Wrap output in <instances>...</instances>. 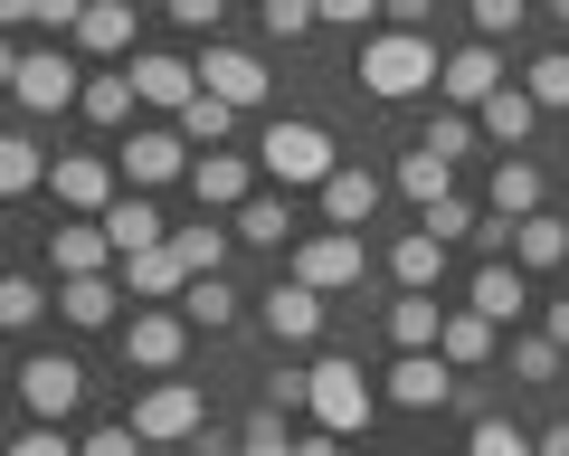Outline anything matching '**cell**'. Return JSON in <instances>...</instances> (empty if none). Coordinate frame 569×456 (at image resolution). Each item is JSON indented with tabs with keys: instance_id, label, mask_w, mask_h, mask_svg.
Wrapping results in <instances>:
<instances>
[{
	"instance_id": "cell-19",
	"label": "cell",
	"mask_w": 569,
	"mask_h": 456,
	"mask_svg": "<svg viewBox=\"0 0 569 456\" xmlns=\"http://www.w3.org/2000/svg\"><path fill=\"white\" fill-rule=\"evenodd\" d=\"M114 305H133V295H123V267L114 276H58V314L77 333H104V324H114Z\"/></svg>"
},
{
	"instance_id": "cell-1",
	"label": "cell",
	"mask_w": 569,
	"mask_h": 456,
	"mask_svg": "<svg viewBox=\"0 0 569 456\" xmlns=\"http://www.w3.org/2000/svg\"><path fill=\"white\" fill-rule=\"evenodd\" d=\"M437 77H447V58H437V39H427V29H380V39H361V86H370L380 105L427 96Z\"/></svg>"
},
{
	"instance_id": "cell-50",
	"label": "cell",
	"mask_w": 569,
	"mask_h": 456,
	"mask_svg": "<svg viewBox=\"0 0 569 456\" xmlns=\"http://www.w3.org/2000/svg\"><path fill=\"white\" fill-rule=\"evenodd\" d=\"M389 0H323V29H370Z\"/></svg>"
},
{
	"instance_id": "cell-45",
	"label": "cell",
	"mask_w": 569,
	"mask_h": 456,
	"mask_svg": "<svg viewBox=\"0 0 569 456\" xmlns=\"http://www.w3.org/2000/svg\"><path fill=\"white\" fill-rule=\"evenodd\" d=\"M466 10H475V39H512L531 0H466Z\"/></svg>"
},
{
	"instance_id": "cell-51",
	"label": "cell",
	"mask_w": 569,
	"mask_h": 456,
	"mask_svg": "<svg viewBox=\"0 0 569 456\" xmlns=\"http://www.w3.org/2000/svg\"><path fill=\"white\" fill-rule=\"evenodd\" d=\"M389 20H399V29H427V20H437V0H389Z\"/></svg>"
},
{
	"instance_id": "cell-21",
	"label": "cell",
	"mask_w": 569,
	"mask_h": 456,
	"mask_svg": "<svg viewBox=\"0 0 569 456\" xmlns=\"http://www.w3.org/2000/svg\"><path fill=\"white\" fill-rule=\"evenodd\" d=\"M380 171H370V162H342V171H332V181H323V228H361L370 219V209H380Z\"/></svg>"
},
{
	"instance_id": "cell-47",
	"label": "cell",
	"mask_w": 569,
	"mask_h": 456,
	"mask_svg": "<svg viewBox=\"0 0 569 456\" xmlns=\"http://www.w3.org/2000/svg\"><path fill=\"white\" fill-rule=\"evenodd\" d=\"M10 456H77V437H67L58 418H39V428H20V437H10Z\"/></svg>"
},
{
	"instance_id": "cell-3",
	"label": "cell",
	"mask_w": 569,
	"mask_h": 456,
	"mask_svg": "<svg viewBox=\"0 0 569 456\" xmlns=\"http://www.w3.org/2000/svg\"><path fill=\"white\" fill-rule=\"evenodd\" d=\"M10 96H20V115H67V105H86V67L77 48H20L10 58Z\"/></svg>"
},
{
	"instance_id": "cell-17",
	"label": "cell",
	"mask_w": 569,
	"mask_h": 456,
	"mask_svg": "<svg viewBox=\"0 0 569 456\" xmlns=\"http://www.w3.org/2000/svg\"><path fill=\"white\" fill-rule=\"evenodd\" d=\"M200 86H209V96H228V105L247 115V105H266V86H276V77H266L247 48H219V39H209V48H200Z\"/></svg>"
},
{
	"instance_id": "cell-27",
	"label": "cell",
	"mask_w": 569,
	"mask_h": 456,
	"mask_svg": "<svg viewBox=\"0 0 569 456\" xmlns=\"http://www.w3.org/2000/svg\"><path fill=\"white\" fill-rule=\"evenodd\" d=\"M541 162H522V152H503V162H493V181H485V200H493V219H531V209H541Z\"/></svg>"
},
{
	"instance_id": "cell-43",
	"label": "cell",
	"mask_w": 569,
	"mask_h": 456,
	"mask_svg": "<svg viewBox=\"0 0 569 456\" xmlns=\"http://www.w3.org/2000/svg\"><path fill=\"white\" fill-rule=\"evenodd\" d=\"M512 371L522 380H560V343H550V333H522V343H512Z\"/></svg>"
},
{
	"instance_id": "cell-6",
	"label": "cell",
	"mask_w": 569,
	"mask_h": 456,
	"mask_svg": "<svg viewBox=\"0 0 569 456\" xmlns=\"http://www.w3.org/2000/svg\"><path fill=\"white\" fill-rule=\"evenodd\" d=\"M295 276H305V286H323V295H351V286L370 276L361 228H305V238H295Z\"/></svg>"
},
{
	"instance_id": "cell-54",
	"label": "cell",
	"mask_w": 569,
	"mask_h": 456,
	"mask_svg": "<svg viewBox=\"0 0 569 456\" xmlns=\"http://www.w3.org/2000/svg\"><path fill=\"white\" fill-rule=\"evenodd\" d=\"M541 456H569V418H560V428H541Z\"/></svg>"
},
{
	"instance_id": "cell-30",
	"label": "cell",
	"mask_w": 569,
	"mask_h": 456,
	"mask_svg": "<svg viewBox=\"0 0 569 456\" xmlns=\"http://www.w3.org/2000/svg\"><path fill=\"white\" fill-rule=\"evenodd\" d=\"M512 257H522L531 276L569 267V219H550V209H531V219H512Z\"/></svg>"
},
{
	"instance_id": "cell-20",
	"label": "cell",
	"mask_w": 569,
	"mask_h": 456,
	"mask_svg": "<svg viewBox=\"0 0 569 456\" xmlns=\"http://www.w3.org/2000/svg\"><path fill=\"white\" fill-rule=\"evenodd\" d=\"M48 257H58V276H114V238H104V219H67L58 238H48Z\"/></svg>"
},
{
	"instance_id": "cell-11",
	"label": "cell",
	"mask_w": 569,
	"mask_h": 456,
	"mask_svg": "<svg viewBox=\"0 0 569 456\" xmlns=\"http://www.w3.org/2000/svg\"><path fill=\"white\" fill-rule=\"evenodd\" d=\"M20 399H29V418H58V428H67L77 399H86V361H77V353H39V361L20 371Z\"/></svg>"
},
{
	"instance_id": "cell-4",
	"label": "cell",
	"mask_w": 569,
	"mask_h": 456,
	"mask_svg": "<svg viewBox=\"0 0 569 456\" xmlns=\"http://www.w3.org/2000/svg\"><path fill=\"white\" fill-rule=\"evenodd\" d=\"M257 162H266V181H276V190H323L332 171H342V152H332L323 125H266Z\"/></svg>"
},
{
	"instance_id": "cell-9",
	"label": "cell",
	"mask_w": 569,
	"mask_h": 456,
	"mask_svg": "<svg viewBox=\"0 0 569 456\" xmlns=\"http://www.w3.org/2000/svg\"><path fill=\"white\" fill-rule=\"evenodd\" d=\"M123 162H114V152H58V171H48V190H58V209H67V219H104V209H114L123 200Z\"/></svg>"
},
{
	"instance_id": "cell-18",
	"label": "cell",
	"mask_w": 569,
	"mask_h": 456,
	"mask_svg": "<svg viewBox=\"0 0 569 456\" xmlns=\"http://www.w3.org/2000/svg\"><path fill=\"white\" fill-rule=\"evenodd\" d=\"M123 295H133V305H181L190 295V267H181V248H142V257H123Z\"/></svg>"
},
{
	"instance_id": "cell-22",
	"label": "cell",
	"mask_w": 569,
	"mask_h": 456,
	"mask_svg": "<svg viewBox=\"0 0 569 456\" xmlns=\"http://www.w3.org/2000/svg\"><path fill=\"white\" fill-rule=\"evenodd\" d=\"M77 58H133V0H86Z\"/></svg>"
},
{
	"instance_id": "cell-31",
	"label": "cell",
	"mask_w": 569,
	"mask_h": 456,
	"mask_svg": "<svg viewBox=\"0 0 569 456\" xmlns=\"http://www.w3.org/2000/svg\"><path fill=\"white\" fill-rule=\"evenodd\" d=\"M399 190H408V200H418V209H437V200H447V190H456V162H447V152H437V143L399 152Z\"/></svg>"
},
{
	"instance_id": "cell-37",
	"label": "cell",
	"mask_w": 569,
	"mask_h": 456,
	"mask_svg": "<svg viewBox=\"0 0 569 456\" xmlns=\"http://www.w3.org/2000/svg\"><path fill=\"white\" fill-rule=\"evenodd\" d=\"M181 133H190V143H209V152H219L228 133H238V105H228V96H209V86H200V96L181 105Z\"/></svg>"
},
{
	"instance_id": "cell-46",
	"label": "cell",
	"mask_w": 569,
	"mask_h": 456,
	"mask_svg": "<svg viewBox=\"0 0 569 456\" xmlns=\"http://www.w3.org/2000/svg\"><path fill=\"white\" fill-rule=\"evenodd\" d=\"M427 228H437V238H447V248H456V238H475V228H485V219H475V200H456V190H447V200L427 209Z\"/></svg>"
},
{
	"instance_id": "cell-16",
	"label": "cell",
	"mask_w": 569,
	"mask_h": 456,
	"mask_svg": "<svg viewBox=\"0 0 569 456\" xmlns=\"http://www.w3.org/2000/svg\"><path fill=\"white\" fill-rule=\"evenodd\" d=\"M123 67H133V86H142V105H152V115H181V105L200 96V67H190V58H162V48H133Z\"/></svg>"
},
{
	"instance_id": "cell-14",
	"label": "cell",
	"mask_w": 569,
	"mask_h": 456,
	"mask_svg": "<svg viewBox=\"0 0 569 456\" xmlns=\"http://www.w3.org/2000/svg\"><path fill=\"white\" fill-rule=\"evenodd\" d=\"M466 305L493 314V324H522V305H531V267H522V257H485V267L466 276Z\"/></svg>"
},
{
	"instance_id": "cell-7",
	"label": "cell",
	"mask_w": 569,
	"mask_h": 456,
	"mask_svg": "<svg viewBox=\"0 0 569 456\" xmlns=\"http://www.w3.org/2000/svg\"><path fill=\"white\" fill-rule=\"evenodd\" d=\"M190 333H200V324H190L181 305H142L133 324H123V361L162 380V371H181V361H190Z\"/></svg>"
},
{
	"instance_id": "cell-41",
	"label": "cell",
	"mask_w": 569,
	"mask_h": 456,
	"mask_svg": "<svg viewBox=\"0 0 569 456\" xmlns=\"http://www.w3.org/2000/svg\"><path fill=\"white\" fill-rule=\"evenodd\" d=\"M238 456H295V437H284V409H257L238 428Z\"/></svg>"
},
{
	"instance_id": "cell-8",
	"label": "cell",
	"mask_w": 569,
	"mask_h": 456,
	"mask_svg": "<svg viewBox=\"0 0 569 456\" xmlns=\"http://www.w3.org/2000/svg\"><path fill=\"white\" fill-rule=\"evenodd\" d=\"M114 162H123V181H133V190L190 181V133H181V125H133V133L114 143Z\"/></svg>"
},
{
	"instance_id": "cell-53",
	"label": "cell",
	"mask_w": 569,
	"mask_h": 456,
	"mask_svg": "<svg viewBox=\"0 0 569 456\" xmlns=\"http://www.w3.org/2000/svg\"><path fill=\"white\" fill-rule=\"evenodd\" d=\"M541 333H550V343L569 353V305H541Z\"/></svg>"
},
{
	"instance_id": "cell-28",
	"label": "cell",
	"mask_w": 569,
	"mask_h": 456,
	"mask_svg": "<svg viewBox=\"0 0 569 456\" xmlns=\"http://www.w3.org/2000/svg\"><path fill=\"white\" fill-rule=\"evenodd\" d=\"M475 125H485V133H493V143H503V152H512V143H522V133H531V125H541V96H531V86H522V77H512V86H503V96H485V105H475Z\"/></svg>"
},
{
	"instance_id": "cell-36",
	"label": "cell",
	"mask_w": 569,
	"mask_h": 456,
	"mask_svg": "<svg viewBox=\"0 0 569 456\" xmlns=\"http://www.w3.org/2000/svg\"><path fill=\"white\" fill-rule=\"evenodd\" d=\"M466 456H541V437H522L503 409H475V428H466Z\"/></svg>"
},
{
	"instance_id": "cell-26",
	"label": "cell",
	"mask_w": 569,
	"mask_h": 456,
	"mask_svg": "<svg viewBox=\"0 0 569 456\" xmlns=\"http://www.w3.org/2000/svg\"><path fill=\"white\" fill-rule=\"evenodd\" d=\"M447 314H456V305H437V295L399 286V305H389V343H399V353H437V333H447Z\"/></svg>"
},
{
	"instance_id": "cell-48",
	"label": "cell",
	"mask_w": 569,
	"mask_h": 456,
	"mask_svg": "<svg viewBox=\"0 0 569 456\" xmlns=\"http://www.w3.org/2000/svg\"><path fill=\"white\" fill-rule=\"evenodd\" d=\"M29 20H39L48 39H77V20H86V0H29Z\"/></svg>"
},
{
	"instance_id": "cell-24",
	"label": "cell",
	"mask_w": 569,
	"mask_h": 456,
	"mask_svg": "<svg viewBox=\"0 0 569 456\" xmlns=\"http://www.w3.org/2000/svg\"><path fill=\"white\" fill-rule=\"evenodd\" d=\"M104 238H114V257H142V248H162V238H171V219L142 200V190H123V200L104 209Z\"/></svg>"
},
{
	"instance_id": "cell-52",
	"label": "cell",
	"mask_w": 569,
	"mask_h": 456,
	"mask_svg": "<svg viewBox=\"0 0 569 456\" xmlns=\"http://www.w3.org/2000/svg\"><path fill=\"white\" fill-rule=\"evenodd\" d=\"M295 456H342V437H332V428H313V437H295Z\"/></svg>"
},
{
	"instance_id": "cell-10",
	"label": "cell",
	"mask_w": 569,
	"mask_h": 456,
	"mask_svg": "<svg viewBox=\"0 0 569 456\" xmlns=\"http://www.w3.org/2000/svg\"><path fill=\"white\" fill-rule=\"evenodd\" d=\"M503 39H466V48H456V58H447V77H437V96H447L456 105V115H475V105H485V96H503Z\"/></svg>"
},
{
	"instance_id": "cell-35",
	"label": "cell",
	"mask_w": 569,
	"mask_h": 456,
	"mask_svg": "<svg viewBox=\"0 0 569 456\" xmlns=\"http://www.w3.org/2000/svg\"><path fill=\"white\" fill-rule=\"evenodd\" d=\"M181 314H190L200 333H228V324H238V286H228V276H190Z\"/></svg>"
},
{
	"instance_id": "cell-44",
	"label": "cell",
	"mask_w": 569,
	"mask_h": 456,
	"mask_svg": "<svg viewBox=\"0 0 569 456\" xmlns=\"http://www.w3.org/2000/svg\"><path fill=\"white\" fill-rule=\"evenodd\" d=\"M475 133H485V125H475V115H437V125H427L418 143H437V152H447V162H466V152H475Z\"/></svg>"
},
{
	"instance_id": "cell-38",
	"label": "cell",
	"mask_w": 569,
	"mask_h": 456,
	"mask_svg": "<svg viewBox=\"0 0 569 456\" xmlns=\"http://www.w3.org/2000/svg\"><path fill=\"white\" fill-rule=\"evenodd\" d=\"M522 86L541 96V115H569V48H550V58L522 67Z\"/></svg>"
},
{
	"instance_id": "cell-2",
	"label": "cell",
	"mask_w": 569,
	"mask_h": 456,
	"mask_svg": "<svg viewBox=\"0 0 569 456\" xmlns=\"http://www.w3.org/2000/svg\"><path fill=\"white\" fill-rule=\"evenodd\" d=\"M380 399L389 390H370V371H361V361H342V353H323V361H313V428H332V437H361L370 428V418H380Z\"/></svg>"
},
{
	"instance_id": "cell-15",
	"label": "cell",
	"mask_w": 569,
	"mask_h": 456,
	"mask_svg": "<svg viewBox=\"0 0 569 456\" xmlns=\"http://www.w3.org/2000/svg\"><path fill=\"white\" fill-rule=\"evenodd\" d=\"M257 171L266 162H247V152H200V162H190V190H200V209H247L257 200Z\"/></svg>"
},
{
	"instance_id": "cell-5",
	"label": "cell",
	"mask_w": 569,
	"mask_h": 456,
	"mask_svg": "<svg viewBox=\"0 0 569 456\" xmlns=\"http://www.w3.org/2000/svg\"><path fill=\"white\" fill-rule=\"evenodd\" d=\"M133 428L152 437V447H190V437L209 428V390H200V380H181V371H162L152 390L133 399Z\"/></svg>"
},
{
	"instance_id": "cell-34",
	"label": "cell",
	"mask_w": 569,
	"mask_h": 456,
	"mask_svg": "<svg viewBox=\"0 0 569 456\" xmlns=\"http://www.w3.org/2000/svg\"><path fill=\"white\" fill-rule=\"evenodd\" d=\"M228 228H238V248H284V228H295V219H284L276 190H257L247 209H228Z\"/></svg>"
},
{
	"instance_id": "cell-29",
	"label": "cell",
	"mask_w": 569,
	"mask_h": 456,
	"mask_svg": "<svg viewBox=\"0 0 569 456\" xmlns=\"http://www.w3.org/2000/svg\"><path fill=\"white\" fill-rule=\"evenodd\" d=\"M493 333H503V324H493V314L456 305V314H447V333H437V353H447L456 371H485V361H493Z\"/></svg>"
},
{
	"instance_id": "cell-32",
	"label": "cell",
	"mask_w": 569,
	"mask_h": 456,
	"mask_svg": "<svg viewBox=\"0 0 569 456\" xmlns=\"http://www.w3.org/2000/svg\"><path fill=\"white\" fill-rule=\"evenodd\" d=\"M171 248H181V267L190 276H228V248H238V228H171Z\"/></svg>"
},
{
	"instance_id": "cell-49",
	"label": "cell",
	"mask_w": 569,
	"mask_h": 456,
	"mask_svg": "<svg viewBox=\"0 0 569 456\" xmlns=\"http://www.w3.org/2000/svg\"><path fill=\"white\" fill-rule=\"evenodd\" d=\"M162 10H171V20L190 29V39H209V29H219V10H228V0H162Z\"/></svg>"
},
{
	"instance_id": "cell-12",
	"label": "cell",
	"mask_w": 569,
	"mask_h": 456,
	"mask_svg": "<svg viewBox=\"0 0 569 456\" xmlns=\"http://www.w3.org/2000/svg\"><path fill=\"white\" fill-rule=\"evenodd\" d=\"M456 390H466V371L447 353H399L389 361V409H447Z\"/></svg>"
},
{
	"instance_id": "cell-25",
	"label": "cell",
	"mask_w": 569,
	"mask_h": 456,
	"mask_svg": "<svg viewBox=\"0 0 569 456\" xmlns=\"http://www.w3.org/2000/svg\"><path fill=\"white\" fill-rule=\"evenodd\" d=\"M133 105H142V86H133V67H96V77H86V125H104V133H123L133 125Z\"/></svg>"
},
{
	"instance_id": "cell-55",
	"label": "cell",
	"mask_w": 569,
	"mask_h": 456,
	"mask_svg": "<svg viewBox=\"0 0 569 456\" xmlns=\"http://www.w3.org/2000/svg\"><path fill=\"white\" fill-rule=\"evenodd\" d=\"M550 20H560V29H569V0H550Z\"/></svg>"
},
{
	"instance_id": "cell-33",
	"label": "cell",
	"mask_w": 569,
	"mask_h": 456,
	"mask_svg": "<svg viewBox=\"0 0 569 456\" xmlns=\"http://www.w3.org/2000/svg\"><path fill=\"white\" fill-rule=\"evenodd\" d=\"M48 171H58V162H48V152L29 143V133H10V143H0V190H10V200H29V190H48Z\"/></svg>"
},
{
	"instance_id": "cell-39",
	"label": "cell",
	"mask_w": 569,
	"mask_h": 456,
	"mask_svg": "<svg viewBox=\"0 0 569 456\" xmlns=\"http://www.w3.org/2000/svg\"><path fill=\"white\" fill-rule=\"evenodd\" d=\"M266 39H305V29H323V0H257Z\"/></svg>"
},
{
	"instance_id": "cell-23",
	"label": "cell",
	"mask_w": 569,
	"mask_h": 456,
	"mask_svg": "<svg viewBox=\"0 0 569 456\" xmlns=\"http://www.w3.org/2000/svg\"><path fill=\"white\" fill-rule=\"evenodd\" d=\"M389 276H399V286H418V295H437V286H447V238L418 219L399 248H389Z\"/></svg>"
},
{
	"instance_id": "cell-40",
	"label": "cell",
	"mask_w": 569,
	"mask_h": 456,
	"mask_svg": "<svg viewBox=\"0 0 569 456\" xmlns=\"http://www.w3.org/2000/svg\"><path fill=\"white\" fill-rule=\"evenodd\" d=\"M39 314H48V286H39V276H10V286H0V324H10V333H29Z\"/></svg>"
},
{
	"instance_id": "cell-13",
	"label": "cell",
	"mask_w": 569,
	"mask_h": 456,
	"mask_svg": "<svg viewBox=\"0 0 569 456\" xmlns=\"http://www.w3.org/2000/svg\"><path fill=\"white\" fill-rule=\"evenodd\" d=\"M257 314H266V333H276L284 353H295V343H313V333H323V286L284 276V286H266V295H257Z\"/></svg>"
},
{
	"instance_id": "cell-42",
	"label": "cell",
	"mask_w": 569,
	"mask_h": 456,
	"mask_svg": "<svg viewBox=\"0 0 569 456\" xmlns=\"http://www.w3.org/2000/svg\"><path fill=\"white\" fill-rule=\"evenodd\" d=\"M142 447H152V437H142L133 418H104L96 437H77V456H142Z\"/></svg>"
}]
</instances>
